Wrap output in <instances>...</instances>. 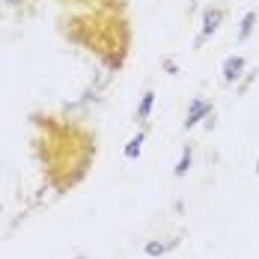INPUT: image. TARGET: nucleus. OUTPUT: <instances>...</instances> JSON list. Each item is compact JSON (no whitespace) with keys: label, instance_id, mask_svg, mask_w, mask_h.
<instances>
[{"label":"nucleus","instance_id":"9","mask_svg":"<svg viewBox=\"0 0 259 259\" xmlns=\"http://www.w3.org/2000/svg\"><path fill=\"white\" fill-rule=\"evenodd\" d=\"M256 173H259V161H256Z\"/></svg>","mask_w":259,"mask_h":259},{"label":"nucleus","instance_id":"3","mask_svg":"<svg viewBox=\"0 0 259 259\" xmlns=\"http://www.w3.org/2000/svg\"><path fill=\"white\" fill-rule=\"evenodd\" d=\"M241 72H244V57H227L224 60V80L227 83H233L235 78H241Z\"/></svg>","mask_w":259,"mask_h":259},{"label":"nucleus","instance_id":"7","mask_svg":"<svg viewBox=\"0 0 259 259\" xmlns=\"http://www.w3.org/2000/svg\"><path fill=\"white\" fill-rule=\"evenodd\" d=\"M140 149H143V134L131 137V143L125 146V158H128V161H134V158L140 155Z\"/></svg>","mask_w":259,"mask_h":259},{"label":"nucleus","instance_id":"4","mask_svg":"<svg viewBox=\"0 0 259 259\" xmlns=\"http://www.w3.org/2000/svg\"><path fill=\"white\" fill-rule=\"evenodd\" d=\"M256 24V12H247L244 18H241V30H238V42H247V36H250V30Z\"/></svg>","mask_w":259,"mask_h":259},{"label":"nucleus","instance_id":"2","mask_svg":"<svg viewBox=\"0 0 259 259\" xmlns=\"http://www.w3.org/2000/svg\"><path fill=\"white\" fill-rule=\"evenodd\" d=\"M221 18H224V9H208L206 15H203V33H200V39H197V45H203L208 36L221 27Z\"/></svg>","mask_w":259,"mask_h":259},{"label":"nucleus","instance_id":"10","mask_svg":"<svg viewBox=\"0 0 259 259\" xmlns=\"http://www.w3.org/2000/svg\"><path fill=\"white\" fill-rule=\"evenodd\" d=\"M9 3H18V0H9Z\"/></svg>","mask_w":259,"mask_h":259},{"label":"nucleus","instance_id":"5","mask_svg":"<svg viewBox=\"0 0 259 259\" xmlns=\"http://www.w3.org/2000/svg\"><path fill=\"white\" fill-rule=\"evenodd\" d=\"M152 104H155V93H143V102L137 107V119H146L149 110H152Z\"/></svg>","mask_w":259,"mask_h":259},{"label":"nucleus","instance_id":"8","mask_svg":"<svg viewBox=\"0 0 259 259\" xmlns=\"http://www.w3.org/2000/svg\"><path fill=\"white\" fill-rule=\"evenodd\" d=\"M164 250H167L164 241H152V244H146V253H149V256H161Z\"/></svg>","mask_w":259,"mask_h":259},{"label":"nucleus","instance_id":"6","mask_svg":"<svg viewBox=\"0 0 259 259\" xmlns=\"http://www.w3.org/2000/svg\"><path fill=\"white\" fill-rule=\"evenodd\" d=\"M191 158H194V152H191V146H188V149H185V152H182V158H179V164H176V170H173V173H176V176H185V173H188V170H191Z\"/></svg>","mask_w":259,"mask_h":259},{"label":"nucleus","instance_id":"1","mask_svg":"<svg viewBox=\"0 0 259 259\" xmlns=\"http://www.w3.org/2000/svg\"><path fill=\"white\" fill-rule=\"evenodd\" d=\"M208 113H211V102H206V99H194L191 107H188V116H185V128H194L200 119H206Z\"/></svg>","mask_w":259,"mask_h":259}]
</instances>
